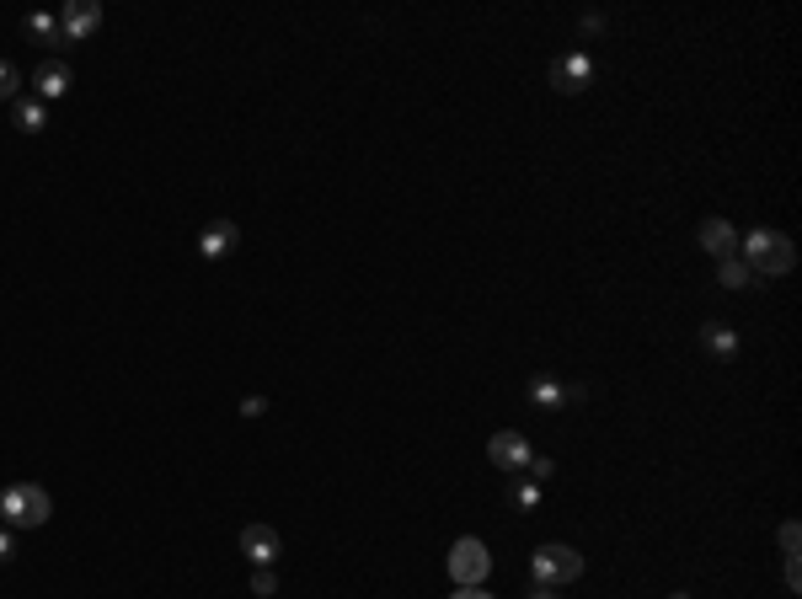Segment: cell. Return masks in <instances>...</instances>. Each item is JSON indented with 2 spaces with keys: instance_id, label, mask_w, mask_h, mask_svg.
<instances>
[{
  "instance_id": "5b68a950",
  "label": "cell",
  "mask_w": 802,
  "mask_h": 599,
  "mask_svg": "<svg viewBox=\"0 0 802 599\" xmlns=\"http://www.w3.org/2000/svg\"><path fill=\"white\" fill-rule=\"evenodd\" d=\"M97 27H102V6H97V0H70V6L59 11V38H65V49L86 43Z\"/></svg>"
},
{
  "instance_id": "603a6c76",
  "label": "cell",
  "mask_w": 802,
  "mask_h": 599,
  "mask_svg": "<svg viewBox=\"0 0 802 599\" xmlns=\"http://www.w3.org/2000/svg\"><path fill=\"white\" fill-rule=\"evenodd\" d=\"M11 557H17V541H11L6 530H0V562H11Z\"/></svg>"
},
{
  "instance_id": "cb8c5ba5",
  "label": "cell",
  "mask_w": 802,
  "mask_h": 599,
  "mask_svg": "<svg viewBox=\"0 0 802 599\" xmlns=\"http://www.w3.org/2000/svg\"><path fill=\"white\" fill-rule=\"evenodd\" d=\"M530 599H562V594L551 589V583H535V589H530Z\"/></svg>"
},
{
  "instance_id": "277c9868",
  "label": "cell",
  "mask_w": 802,
  "mask_h": 599,
  "mask_svg": "<svg viewBox=\"0 0 802 599\" xmlns=\"http://www.w3.org/2000/svg\"><path fill=\"white\" fill-rule=\"evenodd\" d=\"M450 573L460 589H482V578L492 573V557H487V546L476 541V535H460V541L450 546Z\"/></svg>"
},
{
  "instance_id": "9c48e42d",
  "label": "cell",
  "mask_w": 802,
  "mask_h": 599,
  "mask_svg": "<svg viewBox=\"0 0 802 599\" xmlns=\"http://www.w3.org/2000/svg\"><path fill=\"white\" fill-rule=\"evenodd\" d=\"M70 81H75V70L65 65V59H43V65L33 70V97L38 102H59L70 91Z\"/></svg>"
},
{
  "instance_id": "3957f363",
  "label": "cell",
  "mask_w": 802,
  "mask_h": 599,
  "mask_svg": "<svg viewBox=\"0 0 802 599\" xmlns=\"http://www.w3.org/2000/svg\"><path fill=\"white\" fill-rule=\"evenodd\" d=\"M530 573H535V583H551V589H562V583H573V578L583 573V557H578L573 546H562V541H546V546H535Z\"/></svg>"
},
{
  "instance_id": "484cf974",
  "label": "cell",
  "mask_w": 802,
  "mask_h": 599,
  "mask_svg": "<svg viewBox=\"0 0 802 599\" xmlns=\"http://www.w3.org/2000/svg\"><path fill=\"white\" fill-rule=\"evenodd\" d=\"M669 599H690V594H669Z\"/></svg>"
},
{
  "instance_id": "ba28073f",
  "label": "cell",
  "mask_w": 802,
  "mask_h": 599,
  "mask_svg": "<svg viewBox=\"0 0 802 599\" xmlns=\"http://www.w3.org/2000/svg\"><path fill=\"white\" fill-rule=\"evenodd\" d=\"M589 81H594V59L583 54V49L562 54L557 65H551V86H557V91H567V97H573V91H583Z\"/></svg>"
},
{
  "instance_id": "8992f818",
  "label": "cell",
  "mask_w": 802,
  "mask_h": 599,
  "mask_svg": "<svg viewBox=\"0 0 802 599\" xmlns=\"http://www.w3.org/2000/svg\"><path fill=\"white\" fill-rule=\"evenodd\" d=\"M487 460H492L498 471H514V476H519L524 466H530V439L514 434V428H498V434L487 439Z\"/></svg>"
},
{
  "instance_id": "44dd1931",
  "label": "cell",
  "mask_w": 802,
  "mask_h": 599,
  "mask_svg": "<svg viewBox=\"0 0 802 599\" xmlns=\"http://www.w3.org/2000/svg\"><path fill=\"white\" fill-rule=\"evenodd\" d=\"M797 546H802V530H797V519H786L781 525V557H797Z\"/></svg>"
},
{
  "instance_id": "7402d4cb",
  "label": "cell",
  "mask_w": 802,
  "mask_h": 599,
  "mask_svg": "<svg viewBox=\"0 0 802 599\" xmlns=\"http://www.w3.org/2000/svg\"><path fill=\"white\" fill-rule=\"evenodd\" d=\"M241 412H246V418H262V412H268V402H262V396H246Z\"/></svg>"
},
{
  "instance_id": "e0dca14e",
  "label": "cell",
  "mask_w": 802,
  "mask_h": 599,
  "mask_svg": "<svg viewBox=\"0 0 802 599\" xmlns=\"http://www.w3.org/2000/svg\"><path fill=\"white\" fill-rule=\"evenodd\" d=\"M524 476H530V482L541 487V482H551V476H557V460H551V455H530V466H524Z\"/></svg>"
},
{
  "instance_id": "30bf717a",
  "label": "cell",
  "mask_w": 802,
  "mask_h": 599,
  "mask_svg": "<svg viewBox=\"0 0 802 599\" xmlns=\"http://www.w3.org/2000/svg\"><path fill=\"white\" fill-rule=\"evenodd\" d=\"M241 551L252 557V567H273V562H279V551H284V541H279V530H273V525H246L241 530Z\"/></svg>"
},
{
  "instance_id": "2e32d148",
  "label": "cell",
  "mask_w": 802,
  "mask_h": 599,
  "mask_svg": "<svg viewBox=\"0 0 802 599\" xmlns=\"http://www.w3.org/2000/svg\"><path fill=\"white\" fill-rule=\"evenodd\" d=\"M717 279H722V289H744L754 273H749L744 257H722V263H717Z\"/></svg>"
},
{
  "instance_id": "7c38bea8",
  "label": "cell",
  "mask_w": 802,
  "mask_h": 599,
  "mask_svg": "<svg viewBox=\"0 0 802 599\" xmlns=\"http://www.w3.org/2000/svg\"><path fill=\"white\" fill-rule=\"evenodd\" d=\"M11 118H17V129H22V134H43V129H49V102H38V97H17Z\"/></svg>"
},
{
  "instance_id": "ffe728a7",
  "label": "cell",
  "mask_w": 802,
  "mask_h": 599,
  "mask_svg": "<svg viewBox=\"0 0 802 599\" xmlns=\"http://www.w3.org/2000/svg\"><path fill=\"white\" fill-rule=\"evenodd\" d=\"M508 503H519V509H535V503H541V487H535V482H514V487H508Z\"/></svg>"
},
{
  "instance_id": "5bb4252c",
  "label": "cell",
  "mask_w": 802,
  "mask_h": 599,
  "mask_svg": "<svg viewBox=\"0 0 802 599\" xmlns=\"http://www.w3.org/2000/svg\"><path fill=\"white\" fill-rule=\"evenodd\" d=\"M22 27H27V38H43L49 49H65V38H59V17H49V11H33Z\"/></svg>"
},
{
  "instance_id": "d4e9b609",
  "label": "cell",
  "mask_w": 802,
  "mask_h": 599,
  "mask_svg": "<svg viewBox=\"0 0 802 599\" xmlns=\"http://www.w3.org/2000/svg\"><path fill=\"white\" fill-rule=\"evenodd\" d=\"M455 599H492V594H487V589H460Z\"/></svg>"
},
{
  "instance_id": "6da1fadb",
  "label": "cell",
  "mask_w": 802,
  "mask_h": 599,
  "mask_svg": "<svg viewBox=\"0 0 802 599\" xmlns=\"http://www.w3.org/2000/svg\"><path fill=\"white\" fill-rule=\"evenodd\" d=\"M738 257L749 263V273H765V279H781V273H792L797 263V247L776 230H749L744 241H738Z\"/></svg>"
},
{
  "instance_id": "8fae6325",
  "label": "cell",
  "mask_w": 802,
  "mask_h": 599,
  "mask_svg": "<svg viewBox=\"0 0 802 599\" xmlns=\"http://www.w3.org/2000/svg\"><path fill=\"white\" fill-rule=\"evenodd\" d=\"M236 247H241L236 220H214V225H204V236H198V257H209V263H220V257H230Z\"/></svg>"
},
{
  "instance_id": "9a60e30c",
  "label": "cell",
  "mask_w": 802,
  "mask_h": 599,
  "mask_svg": "<svg viewBox=\"0 0 802 599\" xmlns=\"http://www.w3.org/2000/svg\"><path fill=\"white\" fill-rule=\"evenodd\" d=\"M530 402H535V407H562V402H567V386H562V380H551V375H535V380H530Z\"/></svg>"
},
{
  "instance_id": "7a4b0ae2",
  "label": "cell",
  "mask_w": 802,
  "mask_h": 599,
  "mask_svg": "<svg viewBox=\"0 0 802 599\" xmlns=\"http://www.w3.org/2000/svg\"><path fill=\"white\" fill-rule=\"evenodd\" d=\"M49 514H54V498L38 482H11L0 493V519L11 530H38V525H49Z\"/></svg>"
},
{
  "instance_id": "4fadbf2b",
  "label": "cell",
  "mask_w": 802,
  "mask_h": 599,
  "mask_svg": "<svg viewBox=\"0 0 802 599\" xmlns=\"http://www.w3.org/2000/svg\"><path fill=\"white\" fill-rule=\"evenodd\" d=\"M701 343H706V353H717V359H733V353H738V332L712 321V327H701Z\"/></svg>"
},
{
  "instance_id": "ac0fdd59",
  "label": "cell",
  "mask_w": 802,
  "mask_h": 599,
  "mask_svg": "<svg viewBox=\"0 0 802 599\" xmlns=\"http://www.w3.org/2000/svg\"><path fill=\"white\" fill-rule=\"evenodd\" d=\"M17 91H22L17 65H6V59H0V102H17Z\"/></svg>"
},
{
  "instance_id": "d6986e66",
  "label": "cell",
  "mask_w": 802,
  "mask_h": 599,
  "mask_svg": "<svg viewBox=\"0 0 802 599\" xmlns=\"http://www.w3.org/2000/svg\"><path fill=\"white\" fill-rule=\"evenodd\" d=\"M252 594H257V599H273V594H279V578H273V567H252Z\"/></svg>"
},
{
  "instance_id": "52a82bcc",
  "label": "cell",
  "mask_w": 802,
  "mask_h": 599,
  "mask_svg": "<svg viewBox=\"0 0 802 599\" xmlns=\"http://www.w3.org/2000/svg\"><path fill=\"white\" fill-rule=\"evenodd\" d=\"M696 241L717 257V263H722V257H738V225L728 220V214H712V220H701V225H696Z\"/></svg>"
}]
</instances>
